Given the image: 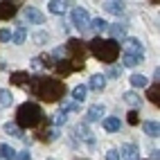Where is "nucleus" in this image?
<instances>
[{
    "label": "nucleus",
    "instance_id": "nucleus-2",
    "mask_svg": "<svg viewBox=\"0 0 160 160\" xmlns=\"http://www.w3.org/2000/svg\"><path fill=\"white\" fill-rule=\"evenodd\" d=\"M41 120H43V111L36 104L25 102V104L18 106V113H16V126L18 129H34V126L41 124Z\"/></svg>",
    "mask_w": 160,
    "mask_h": 160
},
{
    "label": "nucleus",
    "instance_id": "nucleus-19",
    "mask_svg": "<svg viewBox=\"0 0 160 160\" xmlns=\"http://www.w3.org/2000/svg\"><path fill=\"white\" fill-rule=\"evenodd\" d=\"M48 9L52 14H66L68 2H63V0H52V2H48Z\"/></svg>",
    "mask_w": 160,
    "mask_h": 160
},
{
    "label": "nucleus",
    "instance_id": "nucleus-22",
    "mask_svg": "<svg viewBox=\"0 0 160 160\" xmlns=\"http://www.w3.org/2000/svg\"><path fill=\"white\" fill-rule=\"evenodd\" d=\"M104 9H106L108 14L120 16V14L124 12V2H115V0H113V2H104Z\"/></svg>",
    "mask_w": 160,
    "mask_h": 160
},
{
    "label": "nucleus",
    "instance_id": "nucleus-7",
    "mask_svg": "<svg viewBox=\"0 0 160 160\" xmlns=\"http://www.w3.org/2000/svg\"><path fill=\"white\" fill-rule=\"evenodd\" d=\"M23 16H25V20H27V23H34V25H43V23H45V16H43V12H38L36 7H27L25 12H23Z\"/></svg>",
    "mask_w": 160,
    "mask_h": 160
},
{
    "label": "nucleus",
    "instance_id": "nucleus-4",
    "mask_svg": "<svg viewBox=\"0 0 160 160\" xmlns=\"http://www.w3.org/2000/svg\"><path fill=\"white\" fill-rule=\"evenodd\" d=\"M72 23H74V27L77 29H88V25H90V14L86 12L83 7H74L72 9Z\"/></svg>",
    "mask_w": 160,
    "mask_h": 160
},
{
    "label": "nucleus",
    "instance_id": "nucleus-6",
    "mask_svg": "<svg viewBox=\"0 0 160 160\" xmlns=\"http://www.w3.org/2000/svg\"><path fill=\"white\" fill-rule=\"evenodd\" d=\"M144 52V45L140 43L138 38H124V54H135V57H142Z\"/></svg>",
    "mask_w": 160,
    "mask_h": 160
},
{
    "label": "nucleus",
    "instance_id": "nucleus-21",
    "mask_svg": "<svg viewBox=\"0 0 160 160\" xmlns=\"http://www.w3.org/2000/svg\"><path fill=\"white\" fill-rule=\"evenodd\" d=\"M147 99L151 102V104H156V106H160V86H158V83L147 90Z\"/></svg>",
    "mask_w": 160,
    "mask_h": 160
},
{
    "label": "nucleus",
    "instance_id": "nucleus-24",
    "mask_svg": "<svg viewBox=\"0 0 160 160\" xmlns=\"http://www.w3.org/2000/svg\"><path fill=\"white\" fill-rule=\"evenodd\" d=\"M144 59L142 57H135V54H124L122 57V66H126V68H135L138 63H142Z\"/></svg>",
    "mask_w": 160,
    "mask_h": 160
},
{
    "label": "nucleus",
    "instance_id": "nucleus-27",
    "mask_svg": "<svg viewBox=\"0 0 160 160\" xmlns=\"http://www.w3.org/2000/svg\"><path fill=\"white\" fill-rule=\"evenodd\" d=\"M88 27H92L95 32H106V29H108V23H106L104 18H95V20H90Z\"/></svg>",
    "mask_w": 160,
    "mask_h": 160
},
{
    "label": "nucleus",
    "instance_id": "nucleus-18",
    "mask_svg": "<svg viewBox=\"0 0 160 160\" xmlns=\"http://www.w3.org/2000/svg\"><path fill=\"white\" fill-rule=\"evenodd\" d=\"M9 81H12L14 86H23V83H29V72H12Z\"/></svg>",
    "mask_w": 160,
    "mask_h": 160
},
{
    "label": "nucleus",
    "instance_id": "nucleus-38",
    "mask_svg": "<svg viewBox=\"0 0 160 160\" xmlns=\"http://www.w3.org/2000/svg\"><path fill=\"white\" fill-rule=\"evenodd\" d=\"M18 156V160H32V153L29 151H20V153H16Z\"/></svg>",
    "mask_w": 160,
    "mask_h": 160
},
{
    "label": "nucleus",
    "instance_id": "nucleus-17",
    "mask_svg": "<svg viewBox=\"0 0 160 160\" xmlns=\"http://www.w3.org/2000/svg\"><path fill=\"white\" fill-rule=\"evenodd\" d=\"M90 88L102 92L106 88V77H104V74H92V77H90Z\"/></svg>",
    "mask_w": 160,
    "mask_h": 160
},
{
    "label": "nucleus",
    "instance_id": "nucleus-28",
    "mask_svg": "<svg viewBox=\"0 0 160 160\" xmlns=\"http://www.w3.org/2000/svg\"><path fill=\"white\" fill-rule=\"evenodd\" d=\"M12 102H14V95L5 88H0V106H12Z\"/></svg>",
    "mask_w": 160,
    "mask_h": 160
},
{
    "label": "nucleus",
    "instance_id": "nucleus-36",
    "mask_svg": "<svg viewBox=\"0 0 160 160\" xmlns=\"http://www.w3.org/2000/svg\"><path fill=\"white\" fill-rule=\"evenodd\" d=\"M106 160H120V153H117V149H108V151H106Z\"/></svg>",
    "mask_w": 160,
    "mask_h": 160
},
{
    "label": "nucleus",
    "instance_id": "nucleus-8",
    "mask_svg": "<svg viewBox=\"0 0 160 160\" xmlns=\"http://www.w3.org/2000/svg\"><path fill=\"white\" fill-rule=\"evenodd\" d=\"M54 68H57V72L61 77H66V74H72L74 70H79L81 66L79 63H72V61H59V63H54Z\"/></svg>",
    "mask_w": 160,
    "mask_h": 160
},
{
    "label": "nucleus",
    "instance_id": "nucleus-35",
    "mask_svg": "<svg viewBox=\"0 0 160 160\" xmlns=\"http://www.w3.org/2000/svg\"><path fill=\"white\" fill-rule=\"evenodd\" d=\"M66 122H68V117H66V113L61 111V113L54 117V124H57V126H61V124H66Z\"/></svg>",
    "mask_w": 160,
    "mask_h": 160
},
{
    "label": "nucleus",
    "instance_id": "nucleus-16",
    "mask_svg": "<svg viewBox=\"0 0 160 160\" xmlns=\"http://www.w3.org/2000/svg\"><path fill=\"white\" fill-rule=\"evenodd\" d=\"M142 131H144L149 138H158V133H160V124L153 122V120H149V122L142 124Z\"/></svg>",
    "mask_w": 160,
    "mask_h": 160
},
{
    "label": "nucleus",
    "instance_id": "nucleus-10",
    "mask_svg": "<svg viewBox=\"0 0 160 160\" xmlns=\"http://www.w3.org/2000/svg\"><path fill=\"white\" fill-rule=\"evenodd\" d=\"M16 12H18V5L16 2H0V20L12 18Z\"/></svg>",
    "mask_w": 160,
    "mask_h": 160
},
{
    "label": "nucleus",
    "instance_id": "nucleus-39",
    "mask_svg": "<svg viewBox=\"0 0 160 160\" xmlns=\"http://www.w3.org/2000/svg\"><path fill=\"white\" fill-rule=\"evenodd\" d=\"M151 160H158V149H153V151H151Z\"/></svg>",
    "mask_w": 160,
    "mask_h": 160
},
{
    "label": "nucleus",
    "instance_id": "nucleus-29",
    "mask_svg": "<svg viewBox=\"0 0 160 160\" xmlns=\"http://www.w3.org/2000/svg\"><path fill=\"white\" fill-rule=\"evenodd\" d=\"M104 77H106V79H108V77H111V79H120V77H122V66H111L108 70H106Z\"/></svg>",
    "mask_w": 160,
    "mask_h": 160
},
{
    "label": "nucleus",
    "instance_id": "nucleus-15",
    "mask_svg": "<svg viewBox=\"0 0 160 160\" xmlns=\"http://www.w3.org/2000/svg\"><path fill=\"white\" fill-rule=\"evenodd\" d=\"M122 99H124L126 104H131V106H133V111H138V108H140V104H142L140 95H138V92H133V90L124 92V95H122Z\"/></svg>",
    "mask_w": 160,
    "mask_h": 160
},
{
    "label": "nucleus",
    "instance_id": "nucleus-26",
    "mask_svg": "<svg viewBox=\"0 0 160 160\" xmlns=\"http://www.w3.org/2000/svg\"><path fill=\"white\" fill-rule=\"evenodd\" d=\"M131 86H133V88H144V86H147V77H144V74H140V72L131 74Z\"/></svg>",
    "mask_w": 160,
    "mask_h": 160
},
{
    "label": "nucleus",
    "instance_id": "nucleus-5",
    "mask_svg": "<svg viewBox=\"0 0 160 160\" xmlns=\"http://www.w3.org/2000/svg\"><path fill=\"white\" fill-rule=\"evenodd\" d=\"M66 52H70L72 54V59L79 63H83V59H86V48H83V43L81 41H77V38H72V41H68V48H66Z\"/></svg>",
    "mask_w": 160,
    "mask_h": 160
},
{
    "label": "nucleus",
    "instance_id": "nucleus-30",
    "mask_svg": "<svg viewBox=\"0 0 160 160\" xmlns=\"http://www.w3.org/2000/svg\"><path fill=\"white\" fill-rule=\"evenodd\" d=\"M5 133L14 135V138H23V133H20V129H18L16 124H12V122H7V124H5Z\"/></svg>",
    "mask_w": 160,
    "mask_h": 160
},
{
    "label": "nucleus",
    "instance_id": "nucleus-12",
    "mask_svg": "<svg viewBox=\"0 0 160 160\" xmlns=\"http://www.w3.org/2000/svg\"><path fill=\"white\" fill-rule=\"evenodd\" d=\"M108 29H111V34H113V41L117 43V38L120 41H124L126 38V23H115V25H108Z\"/></svg>",
    "mask_w": 160,
    "mask_h": 160
},
{
    "label": "nucleus",
    "instance_id": "nucleus-1",
    "mask_svg": "<svg viewBox=\"0 0 160 160\" xmlns=\"http://www.w3.org/2000/svg\"><path fill=\"white\" fill-rule=\"evenodd\" d=\"M29 90L43 102H59L66 95V83L54 77H29Z\"/></svg>",
    "mask_w": 160,
    "mask_h": 160
},
{
    "label": "nucleus",
    "instance_id": "nucleus-13",
    "mask_svg": "<svg viewBox=\"0 0 160 160\" xmlns=\"http://www.w3.org/2000/svg\"><path fill=\"white\" fill-rule=\"evenodd\" d=\"M120 129H122L120 117H104V131H108V133H117Z\"/></svg>",
    "mask_w": 160,
    "mask_h": 160
},
{
    "label": "nucleus",
    "instance_id": "nucleus-20",
    "mask_svg": "<svg viewBox=\"0 0 160 160\" xmlns=\"http://www.w3.org/2000/svg\"><path fill=\"white\" fill-rule=\"evenodd\" d=\"M72 97L77 99V102H83V99L88 97V86H86V83H79V86H74V88H72Z\"/></svg>",
    "mask_w": 160,
    "mask_h": 160
},
{
    "label": "nucleus",
    "instance_id": "nucleus-25",
    "mask_svg": "<svg viewBox=\"0 0 160 160\" xmlns=\"http://www.w3.org/2000/svg\"><path fill=\"white\" fill-rule=\"evenodd\" d=\"M25 38H27V29H25V27H18L14 34H12V41H14L16 45H23V43H25Z\"/></svg>",
    "mask_w": 160,
    "mask_h": 160
},
{
    "label": "nucleus",
    "instance_id": "nucleus-33",
    "mask_svg": "<svg viewBox=\"0 0 160 160\" xmlns=\"http://www.w3.org/2000/svg\"><path fill=\"white\" fill-rule=\"evenodd\" d=\"M66 111L77 113V111H79V104H74V102H63V113H66Z\"/></svg>",
    "mask_w": 160,
    "mask_h": 160
},
{
    "label": "nucleus",
    "instance_id": "nucleus-34",
    "mask_svg": "<svg viewBox=\"0 0 160 160\" xmlns=\"http://www.w3.org/2000/svg\"><path fill=\"white\" fill-rule=\"evenodd\" d=\"M7 41H12V32L9 29H0V43H7Z\"/></svg>",
    "mask_w": 160,
    "mask_h": 160
},
{
    "label": "nucleus",
    "instance_id": "nucleus-31",
    "mask_svg": "<svg viewBox=\"0 0 160 160\" xmlns=\"http://www.w3.org/2000/svg\"><path fill=\"white\" fill-rule=\"evenodd\" d=\"M38 138H41V140H54V138H59V131L57 129H45Z\"/></svg>",
    "mask_w": 160,
    "mask_h": 160
},
{
    "label": "nucleus",
    "instance_id": "nucleus-32",
    "mask_svg": "<svg viewBox=\"0 0 160 160\" xmlns=\"http://www.w3.org/2000/svg\"><path fill=\"white\" fill-rule=\"evenodd\" d=\"M34 43H36V45L48 43V32H36V34H34Z\"/></svg>",
    "mask_w": 160,
    "mask_h": 160
},
{
    "label": "nucleus",
    "instance_id": "nucleus-9",
    "mask_svg": "<svg viewBox=\"0 0 160 160\" xmlns=\"http://www.w3.org/2000/svg\"><path fill=\"white\" fill-rule=\"evenodd\" d=\"M138 151H140V149H138L135 144H124V147H120V160H138Z\"/></svg>",
    "mask_w": 160,
    "mask_h": 160
},
{
    "label": "nucleus",
    "instance_id": "nucleus-11",
    "mask_svg": "<svg viewBox=\"0 0 160 160\" xmlns=\"http://www.w3.org/2000/svg\"><path fill=\"white\" fill-rule=\"evenodd\" d=\"M106 113V108L102 104H92L90 108H88V115H86V122H97V120H102V115Z\"/></svg>",
    "mask_w": 160,
    "mask_h": 160
},
{
    "label": "nucleus",
    "instance_id": "nucleus-14",
    "mask_svg": "<svg viewBox=\"0 0 160 160\" xmlns=\"http://www.w3.org/2000/svg\"><path fill=\"white\" fill-rule=\"evenodd\" d=\"M77 135H79V138H81V140L86 142V144L95 147V135L90 133V129H88V126H83V124H79V126H77Z\"/></svg>",
    "mask_w": 160,
    "mask_h": 160
},
{
    "label": "nucleus",
    "instance_id": "nucleus-37",
    "mask_svg": "<svg viewBox=\"0 0 160 160\" xmlns=\"http://www.w3.org/2000/svg\"><path fill=\"white\" fill-rule=\"evenodd\" d=\"M126 122H129V124H138V111H129V117H126Z\"/></svg>",
    "mask_w": 160,
    "mask_h": 160
},
{
    "label": "nucleus",
    "instance_id": "nucleus-3",
    "mask_svg": "<svg viewBox=\"0 0 160 160\" xmlns=\"http://www.w3.org/2000/svg\"><path fill=\"white\" fill-rule=\"evenodd\" d=\"M90 52L104 63H113L120 57V43H115L113 38H92L90 41Z\"/></svg>",
    "mask_w": 160,
    "mask_h": 160
},
{
    "label": "nucleus",
    "instance_id": "nucleus-23",
    "mask_svg": "<svg viewBox=\"0 0 160 160\" xmlns=\"http://www.w3.org/2000/svg\"><path fill=\"white\" fill-rule=\"evenodd\" d=\"M0 158L2 160H16V149L9 144H0Z\"/></svg>",
    "mask_w": 160,
    "mask_h": 160
}]
</instances>
